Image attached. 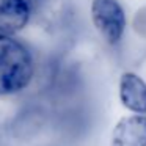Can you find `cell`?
Listing matches in <instances>:
<instances>
[{
	"instance_id": "6da1fadb",
	"label": "cell",
	"mask_w": 146,
	"mask_h": 146,
	"mask_svg": "<svg viewBox=\"0 0 146 146\" xmlns=\"http://www.w3.org/2000/svg\"><path fill=\"white\" fill-rule=\"evenodd\" d=\"M35 76L33 55L13 35L0 33V96L21 93Z\"/></svg>"
},
{
	"instance_id": "7a4b0ae2",
	"label": "cell",
	"mask_w": 146,
	"mask_h": 146,
	"mask_svg": "<svg viewBox=\"0 0 146 146\" xmlns=\"http://www.w3.org/2000/svg\"><path fill=\"white\" fill-rule=\"evenodd\" d=\"M91 21L108 44H118L126 32V13L118 0H93Z\"/></svg>"
},
{
	"instance_id": "3957f363",
	"label": "cell",
	"mask_w": 146,
	"mask_h": 146,
	"mask_svg": "<svg viewBox=\"0 0 146 146\" xmlns=\"http://www.w3.org/2000/svg\"><path fill=\"white\" fill-rule=\"evenodd\" d=\"M111 146H146V115L121 118L111 132Z\"/></svg>"
},
{
	"instance_id": "277c9868",
	"label": "cell",
	"mask_w": 146,
	"mask_h": 146,
	"mask_svg": "<svg viewBox=\"0 0 146 146\" xmlns=\"http://www.w3.org/2000/svg\"><path fill=\"white\" fill-rule=\"evenodd\" d=\"M119 101L129 111L146 115V82L135 72H124L119 79Z\"/></svg>"
},
{
	"instance_id": "5b68a950",
	"label": "cell",
	"mask_w": 146,
	"mask_h": 146,
	"mask_svg": "<svg viewBox=\"0 0 146 146\" xmlns=\"http://www.w3.org/2000/svg\"><path fill=\"white\" fill-rule=\"evenodd\" d=\"M32 8L27 0H0V33L14 35L30 21Z\"/></svg>"
}]
</instances>
